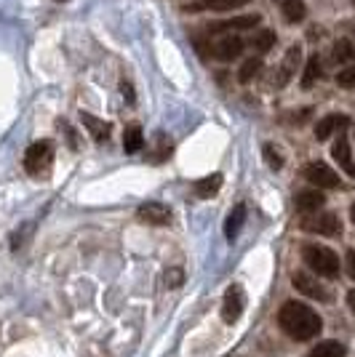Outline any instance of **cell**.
Returning <instances> with one entry per match:
<instances>
[{"mask_svg":"<svg viewBox=\"0 0 355 357\" xmlns=\"http://www.w3.org/2000/svg\"><path fill=\"white\" fill-rule=\"evenodd\" d=\"M278 326L294 342H310V339H315L321 333L324 320L307 304H302V301H286L281 307V312H278Z\"/></svg>","mask_w":355,"mask_h":357,"instance_id":"1","label":"cell"},{"mask_svg":"<svg viewBox=\"0 0 355 357\" xmlns=\"http://www.w3.org/2000/svg\"><path fill=\"white\" fill-rule=\"evenodd\" d=\"M302 259H305V264L315 272V275H321V278H328V280H334V278H340V256L331 251V248H326V245H305L302 248Z\"/></svg>","mask_w":355,"mask_h":357,"instance_id":"2","label":"cell"},{"mask_svg":"<svg viewBox=\"0 0 355 357\" xmlns=\"http://www.w3.org/2000/svg\"><path fill=\"white\" fill-rule=\"evenodd\" d=\"M54 163V144L51 142H35L27 147L24 152V171L30 174V176H43L45 171L51 168Z\"/></svg>","mask_w":355,"mask_h":357,"instance_id":"3","label":"cell"},{"mask_svg":"<svg viewBox=\"0 0 355 357\" xmlns=\"http://www.w3.org/2000/svg\"><path fill=\"white\" fill-rule=\"evenodd\" d=\"M302 229L315 232V235H326V238H337L342 232V222L337 213H321V211H318V213L302 219Z\"/></svg>","mask_w":355,"mask_h":357,"instance_id":"4","label":"cell"},{"mask_svg":"<svg viewBox=\"0 0 355 357\" xmlns=\"http://www.w3.org/2000/svg\"><path fill=\"white\" fill-rule=\"evenodd\" d=\"M305 178H307L310 184H315L318 190H337V187H340L337 171L328 168L326 163H321V160H312V163L305 165Z\"/></svg>","mask_w":355,"mask_h":357,"instance_id":"5","label":"cell"},{"mask_svg":"<svg viewBox=\"0 0 355 357\" xmlns=\"http://www.w3.org/2000/svg\"><path fill=\"white\" fill-rule=\"evenodd\" d=\"M291 283H294L296 291L305 294V296L318 298V301H331V294L318 283V278H312L310 272H294V275H291Z\"/></svg>","mask_w":355,"mask_h":357,"instance_id":"6","label":"cell"},{"mask_svg":"<svg viewBox=\"0 0 355 357\" xmlns=\"http://www.w3.org/2000/svg\"><path fill=\"white\" fill-rule=\"evenodd\" d=\"M347 128H350V118L334 112V115H326V118H321L315 123V139L326 142V139H331L334 134H345Z\"/></svg>","mask_w":355,"mask_h":357,"instance_id":"7","label":"cell"},{"mask_svg":"<svg viewBox=\"0 0 355 357\" xmlns=\"http://www.w3.org/2000/svg\"><path fill=\"white\" fill-rule=\"evenodd\" d=\"M136 219L145 224H152V227H163V224L171 222V211L163 203H145L136 208Z\"/></svg>","mask_w":355,"mask_h":357,"instance_id":"8","label":"cell"},{"mask_svg":"<svg viewBox=\"0 0 355 357\" xmlns=\"http://www.w3.org/2000/svg\"><path fill=\"white\" fill-rule=\"evenodd\" d=\"M326 197L321 190H302V192H296L294 197V206L299 213H305V216H312V213H318V211L324 208Z\"/></svg>","mask_w":355,"mask_h":357,"instance_id":"9","label":"cell"},{"mask_svg":"<svg viewBox=\"0 0 355 357\" xmlns=\"http://www.w3.org/2000/svg\"><path fill=\"white\" fill-rule=\"evenodd\" d=\"M243 312V294H240V288L233 285V288H227V294H224V301H222V320L224 323H238V317Z\"/></svg>","mask_w":355,"mask_h":357,"instance_id":"10","label":"cell"},{"mask_svg":"<svg viewBox=\"0 0 355 357\" xmlns=\"http://www.w3.org/2000/svg\"><path fill=\"white\" fill-rule=\"evenodd\" d=\"M259 22H262V16H259V14L233 16V19H227V22L211 24V27H208V32H211V35H217V32H227V30H254Z\"/></svg>","mask_w":355,"mask_h":357,"instance_id":"11","label":"cell"},{"mask_svg":"<svg viewBox=\"0 0 355 357\" xmlns=\"http://www.w3.org/2000/svg\"><path fill=\"white\" fill-rule=\"evenodd\" d=\"M331 158L340 163L342 171H347V176L355 178V160H353V152H350V142H347V136L340 134V139L334 142V147H331Z\"/></svg>","mask_w":355,"mask_h":357,"instance_id":"12","label":"cell"},{"mask_svg":"<svg viewBox=\"0 0 355 357\" xmlns=\"http://www.w3.org/2000/svg\"><path fill=\"white\" fill-rule=\"evenodd\" d=\"M240 51H243V40L238 38V35H227L222 38L219 43L214 45V56L219 61H233L240 56Z\"/></svg>","mask_w":355,"mask_h":357,"instance_id":"13","label":"cell"},{"mask_svg":"<svg viewBox=\"0 0 355 357\" xmlns=\"http://www.w3.org/2000/svg\"><path fill=\"white\" fill-rule=\"evenodd\" d=\"M246 3H252V0H201V3H193V6H187V11H233V8H243Z\"/></svg>","mask_w":355,"mask_h":357,"instance_id":"14","label":"cell"},{"mask_svg":"<svg viewBox=\"0 0 355 357\" xmlns=\"http://www.w3.org/2000/svg\"><path fill=\"white\" fill-rule=\"evenodd\" d=\"M299 61H302V48H299V45H291V48L286 51V59H283V64H281L278 86H286V83L294 77L296 70H299Z\"/></svg>","mask_w":355,"mask_h":357,"instance_id":"15","label":"cell"},{"mask_svg":"<svg viewBox=\"0 0 355 357\" xmlns=\"http://www.w3.org/2000/svg\"><path fill=\"white\" fill-rule=\"evenodd\" d=\"M80 120H83V126L89 128L91 139H94V142H99V144H102V142H107V139H110V134H113V126H110V123L94 118V115H89V112H83V115H80Z\"/></svg>","mask_w":355,"mask_h":357,"instance_id":"16","label":"cell"},{"mask_svg":"<svg viewBox=\"0 0 355 357\" xmlns=\"http://www.w3.org/2000/svg\"><path fill=\"white\" fill-rule=\"evenodd\" d=\"M145 147V134H142V126H136L131 123L126 131H123V149L133 155V152H139V149Z\"/></svg>","mask_w":355,"mask_h":357,"instance_id":"17","label":"cell"},{"mask_svg":"<svg viewBox=\"0 0 355 357\" xmlns=\"http://www.w3.org/2000/svg\"><path fill=\"white\" fill-rule=\"evenodd\" d=\"M246 222V206L243 203H238L236 208L230 211V216H227V222H224V235L233 240L240 232V227Z\"/></svg>","mask_w":355,"mask_h":357,"instance_id":"18","label":"cell"},{"mask_svg":"<svg viewBox=\"0 0 355 357\" xmlns=\"http://www.w3.org/2000/svg\"><path fill=\"white\" fill-rule=\"evenodd\" d=\"M281 11H283V19H286V22L296 24V22H302V19H305L307 6H305V0H283Z\"/></svg>","mask_w":355,"mask_h":357,"instance_id":"19","label":"cell"},{"mask_svg":"<svg viewBox=\"0 0 355 357\" xmlns=\"http://www.w3.org/2000/svg\"><path fill=\"white\" fill-rule=\"evenodd\" d=\"M321 56L318 54H312L307 64H305V73H302V89H312L318 80H321Z\"/></svg>","mask_w":355,"mask_h":357,"instance_id":"20","label":"cell"},{"mask_svg":"<svg viewBox=\"0 0 355 357\" xmlns=\"http://www.w3.org/2000/svg\"><path fill=\"white\" fill-rule=\"evenodd\" d=\"M219 187H222V174H211V176L195 181V195L198 197H211V195L219 192Z\"/></svg>","mask_w":355,"mask_h":357,"instance_id":"21","label":"cell"},{"mask_svg":"<svg viewBox=\"0 0 355 357\" xmlns=\"http://www.w3.org/2000/svg\"><path fill=\"white\" fill-rule=\"evenodd\" d=\"M347 355V349H345V344H340V342H321L315 349H312L310 355L307 357H345Z\"/></svg>","mask_w":355,"mask_h":357,"instance_id":"22","label":"cell"},{"mask_svg":"<svg viewBox=\"0 0 355 357\" xmlns=\"http://www.w3.org/2000/svg\"><path fill=\"white\" fill-rule=\"evenodd\" d=\"M275 40H278V38H275V32H273V30H259V32H254L252 43H254V48H256V51L265 56V54H270V51H273Z\"/></svg>","mask_w":355,"mask_h":357,"instance_id":"23","label":"cell"},{"mask_svg":"<svg viewBox=\"0 0 355 357\" xmlns=\"http://www.w3.org/2000/svg\"><path fill=\"white\" fill-rule=\"evenodd\" d=\"M334 61H340V64H350V61H355V48L347 38H342V40L334 43Z\"/></svg>","mask_w":355,"mask_h":357,"instance_id":"24","label":"cell"},{"mask_svg":"<svg viewBox=\"0 0 355 357\" xmlns=\"http://www.w3.org/2000/svg\"><path fill=\"white\" fill-rule=\"evenodd\" d=\"M259 73H262V59L256 56V59L243 61V67H240V73H238V80H240V83H252Z\"/></svg>","mask_w":355,"mask_h":357,"instance_id":"25","label":"cell"},{"mask_svg":"<svg viewBox=\"0 0 355 357\" xmlns=\"http://www.w3.org/2000/svg\"><path fill=\"white\" fill-rule=\"evenodd\" d=\"M171 155V142L166 139V134H155V152L150 155L152 163H163Z\"/></svg>","mask_w":355,"mask_h":357,"instance_id":"26","label":"cell"},{"mask_svg":"<svg viewBox=\"0 0 355 357\" xmlns=\"http://www.w3.org/2000/svg\"><path fill=\"white\" fill-rule=\"evenodd\" d=\"M265 160H267V165L273 168V171H281L283 168V155H281V149L275 147V144H265Z\"/></svg>","mask_w":355,"mask_h":357,"instance_id":"27","label":"cell"},{"mask_svg":"<svg viewBox=\"0 0 355 357\" xmlns=\"http://www.w3.org/2000/svg\"><path fill=\"white\" fill-rule=\"evenodd\" d=\"M337 86L340 89H355V67H345L337 73Z\"/></svg>","mask_w":355,"mask_h":357,"instance_id":"28","label":"cell"},{"mask_svg":"<svg viewBox=\"0 0 355 357\" xmlns=\"http://www.w3.org/2000/svg\"><path fill=\"white\" fill-rule=\"evenodd\" d=\"M345 269H347V278H353L355 280V248L345 253Z\"/></svg>","mask_w":355,"mask_h":357,"instance_id":"29","label":"cell"},{"mask_svg":"<svg viewBox=\"0 0 355 357\" xmlns=\"http://www.w3.org/2000/svg\"><path fill=\"white\" fill-rule=\"evenodd\" d=\"M120 91H123V99H126L129 105L136 102V93H133V86L129 83V80H123V83H120Z\"/></svg>","mask_w":355,"mask_h":357,"instance_id":"30","label":"cell"},{"mask_svg":"<svg viewBox=\"0 0 355 357\" xmlns=\"http://www.w3.org/2000/svg\"><path fill=\"white\" fill-rule=\"evenodd\" d=\"M59 128H64V131H67V142H70V147L78 149V139H75L78 134H75V131L70 128V126H67V123H61V120H59Z\"/></svg>","mask_w":355,"mask_h":357,"instance_id":"31","label":"cell"},{"mask_svg":"<svg viewBox=\"0 0 355 357\" xmlns=\"http://www.w3.org/2000/svg\"><path fill=\"white\" fill-rule=\"evenodd\" d=\"M166 283H168V285H179V283H182V272H179V269H171V272L166 275Z\"/></svg>","mask_w":355,"mask_h":357,"instance_id":"32","label":"cell"},{"mask_svg":"<svg viewBox=\"0 0 355 357\" xmlns=\"http://www.w3.org/2000/svg\"><path fill=\"white\" fill-rule=\"evenodd\" d=\"M347 307H350V310H353V314H355V288L347 294Z\"/></svg>","mask_w":355,"mask_h":357,"instance_id":"33","label":"cell"},{"mask_svg":"<svg viewBox=\"0 0 355 357\" xmlns=\"http://www.w3.org/2000/svg\"><path fill=\"white\" fill-rule=\"evenodd\" d=\"M350 219H353V224H355V203H353V208H350Z\"/></svg>","mask_w":355,"mask_h":357,"instance_id":"34","label":"cell"},{"mask_svg":"<svg viewBox=\"0 0 355 357\" xmlns=\"http://www.w3.org/2000/svg\"><path fill=\"white\" fill-rule=\"evenodd\" d=\"M61 3H64V0H61Z\"/></svg>","mask_w":355,"mask_h":357,"instance_id":"35","label":"cell"},{"mask_svg":"<svg viewBox=\"0 0 355 357\" xmlns=\"http://www.w3.org/2000/svg\"><path fill=\"white\" fill-rule=\"evenodd\" d=\"M353 3H355V0H353Z\"/></svg>","mask_w":355,"mask_h":357,"instance_id":"36","label":"cell"}]
</instances>
